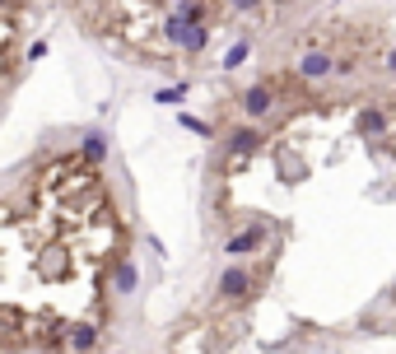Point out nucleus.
Returning a JSON list of instances; mask_svg holds the SVG:
<instances>
[{
	"label": "nucleus",
	"mask_w": 396,
	"mask_h": 354,
	"mask_svg": "<svg viewBox=\"0 0 396 354\" xmlns=\"http://www.w3.org/2000/svg\"><path fill=\"white\" fill-rule=\"evenodd\" d=\"M61 350H65V354H93V350H98V326H89V322L70 326V331H65V340H61Z\"/></svg>",
	"instance_id": "nucleus-1"
},
{
	"label": "nucleus",
	"mask_w": 396,
	"mask_h": 354,
	"mask_svg": "<svg viewBox=\"0 0 396 354\" xmlns=\"http://www.w3.org/2000/svg\"><path fill=\"white\" fill-rule=\"evenodd\" d=\"M275 103V84H252V89L243 93V112L247 117H266Z\"/></svg>",
	"instance_id": "nucleus-2"
},
{
	"label": "nucleus",
	"mask_w": 396,
	"mask_h": 354,
	"mask_svg": "<svg viewBox=\"0 0 396 354\" xmlns=\"http://www.w3.org/2000/svg\"><path fill=\"white\" fill-rule=\"evenodd\" d=\"M331 56H326V51H308V56H303V61H299V75H303V79H322V75H326V70H331Z\"/></svg>",
	"instance_id": "nucleus-3"
},
{
	"label": "nucleus",
	"mask_w": 396,
	"mask_h": 354,
	"mask_svg": "<svg viewBox=\"0 0 396 354\" xmlns=\"http://www.w3.org/2000/svg\"><path fill=\"white\" fill-rule=\"evenodd\" d=\"M257 243H261V229H247V233H238V238H229L224 252H229V257H247V247H257Z\"/></svg>",
	"instance_id": "nucleus-4"
},
{
	"label": "nucleus",
	"mask_w": 396,
	"mask_h": 354,
	"mask_svg": "<svg viewBox=\"0 0 396 354\" xmlns=\"http://www.w3.org/2000/svg\"><path fill=\"white\" fill-rule=\"evenodd\" d=\"M233 154H252V150H261V131H252V126H247V131H233Z\"/></svg>",
	"instance_id": "nucleus-5"
},
{
	"label": "nucleus",
	"mask_w": 396,
	"mask_h": 354,
	"mask_svg": "<svg viewBox=\"0 0 396 354\" xmlns=\"http://www.w3.org/2000/svg\"><path fill=\"white\" fill-rule=\"evenodd\" d=\"M247 51H252V42H233V47H229V56H224V70H233V65L243 61Z\"/></svg>",
	"instance_id": "nucleus-6"
},
{
	"label": "nucleus",
	"mask_w": 396,
	"mask_h": 354,
	"mask_svg": "<svg viewBox=\"0 0 396 354\" xmlns=\"http://www.w3.org/2000/svg\"><path fill=\"white\" fill-rule=\"evenodd\" d=\"M84 154H89V159L103 154V136H84Z\"/></svg>",
	"instance_id": "nucleus-7"
}]
</instances>
